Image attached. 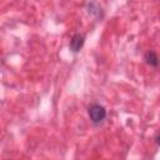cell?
I'll use <instances>...</instances> for the list:
<instances>
[{"label": "cell", "instance_id": "1", "mask_svg": "<svg viewBox=\"0 0 160 160\" xmlns=\"http://www.w3.org/2000/svg\"><path fill=\"white\" fill-rule=\"evenodd\" d=\"M88 112H89L90 120H91L94 124H100V122H102V121L105 120V118H106V110H105V108H104L102 105H100V104H92V105H90Z\"/></svg>", "mask_w": 160, "mask_h": 160}, {"label": "cell", "instance_id": "4", "mask_svg": "<svg viewBox=\"0 0 160 160\" xmlns=\"http://www.w3.org/2000/svg\"><path fill=\"white\" fill-rule=\"evenodd\" d=\"M86 9H88V12L90 15H94V16H101V14H102L101 6L98 2H88Z\"/></svg>", "mask_w": 160, "mask_h": 160}, {"label": "cell", "instance_id": "3", "mask_svg": "<svg viewBox=\"0 0 160 160\" xmlns=\"http://www.w3.org/2000/svg\"><path fill=\"white\" fill-rule=\"evenodd\" d=\"M145 62H146L148 65H150V66L156 68V66L159 65V58H158L156 52L152 51V50L146 51V54H145Z\"/></svg>", "mask_w": 160, "mask_h": 160}, {"label": "cell", "instance_id": "5", "mask_svg": "<svg viewBox=\"0 0 160 160\" xmlns=\"http://www.w3.org/2000/svg\"><path fill=\"white\" fill-rule=\"evenodd\" d=\"M155 142H156V145H159V144H160V141H159V132H156V134H155Z\"/></svg>", "mask_w": 160, "mask_h": 160}, {"label": "cell", "instance_id": "2", "mask_svg": "<svg viewBox=\"0 0 160 160\" xmlns=\"http://www.w3.org/2000/svg\"><path fill=\"white\" fill-rule=\"evenodd\" d=\"M84 42H85V38H84L82 34H74L72 38H71V40H70L69 48H70V50L72 52H79L81 50Z\"/></svg>", "mask_w": 160, "mask_h": 160}]
</instances>
